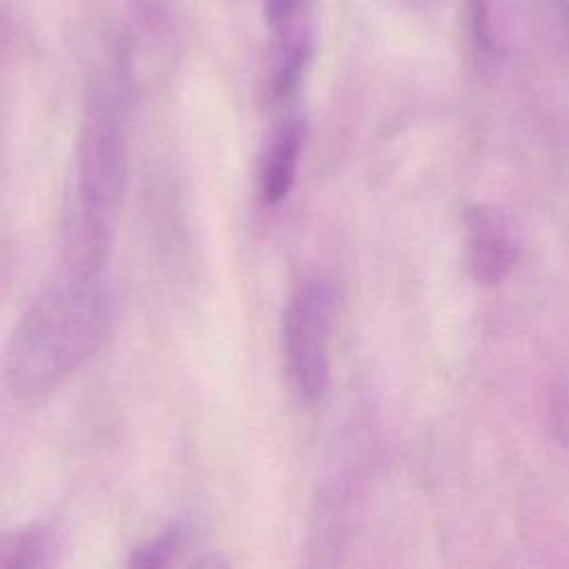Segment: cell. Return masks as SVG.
I'll return each mask as SVG.
<instances>
[{
	"label": "cell",
	"mask_w": 569,
	"mask_h": 569,
	"mask_svg": "<svg viewBox=\"0 0 569 569\" xmlns=\"http://www.w3.org/2000/svg\"><path fill=\"white\" fill-rule=\"evenodd\" d=\"M111 327L102 276L69 273L47 287L18 320L7 345V382L24 405L51 396L100 347Z\"/></svg>",
	"instance_id": "6da1fadb"
},
{
	"label": "cell",
	"mask_w": 569,
	"mask_h": 569,
	"mask_svg": "<svg viewBox=\"0 0 569 569\" xmlns=\"http://www.w3.org/2000/svg\"><path fill=\"white\" fill-rule=\"evenodd\" d=\"M336 291L325 278H307L282 313V351L291 387L305 402L322 398L329 382V336Z\"/></svg>",
	"instance_id": "3957f363"
},
{
	"label": "cell",
	"mask_w": 569,
	"mask_h": 569,
	"mask_svg": "<svg viewBox=\"0 0 569 569\" xmlns=\"http://www.w3.org/2000/svg\"><path fill=\"white\" fill-rule=\"evenodd\" d=\"M56 536L40 525L0 531V569H42L56 562Z\"/></svg>",
	"instance_id": "8992f818"
},
{
	"label": "cell",
	"mask_w": 569,
	"mask_h": 569,
	"mask_svg": "<svg viewBox=\"0 0 569 569\" xmlns=\"http://www.w3.org/2000/svg\"><path fill=\"white\" fill-rule=\"evenodd\" d=\"M129 180V127L122 89L102 84L87 102L78 133L76 200L67 224V271L102 276Z\"/></svg>",
	"instance_id": "7a4b0ae2"
},
{
	"label": "cell",
	"mask_w": 569,
	"mask_h": 569,
	"mask_svg": "<svg viewBox=\"0 0 569 569\" xmlns=\"http://www.w3.org/2000/svg\"><path fill=\"white\" fill-rule=\"evenodd\" d=\"M467 231L469 264L476 278L482 282L500 280L513 262V247L502 229V222L493 213L478 207L469 213Z\"/></svg>",
	"instance_id": "5b68a950"
},
{
	"label": "cell",
	"mask_w": 569,
	"mask_h": 569,
	"mask_svg": "<svg viewBox=\"0 0 569 569\" xmlns=\"http://www.w3.org/2000/svg\"><path fill=\"white\" fill-rule=\"evenodd\" d=\"M307 2L309 0H262L269 29L280 27V24L307 13Z\"/></svg>",
	"instance_id": "9c48e42d"
},
{
	"label": "cell",
	"mask_w": 569,
	"mask_h": 569,
	"mask_svg": "<svg viewBox=\"0 0 569 569\" xmlns=\"http://www.w3.org/2000/svg\"><path fill=\"white\" fill-rule=\"evenodd\" d=\"M307 138V120L296 107L280 109L258 158V196L262 204L278 207L291 191Z\"/></svg>",
	"instance_id": "277c9868"
},
{
	"label": "cell",
	"mask_w": 569,
	"mask_h": 569,
	"mask_svg": "<svg viewBox=\"0 0 569 569\" xmlns=\"http://www.w3.org/2000/svg\"><path fill=\"white\" fill-rule=\"evenodd\" d=\"M462 7H465V18H467V24H469L476 47L489 49L491 47V29H489L487 0H462Z\"/></svg>",
	"instance_id": "ba28073f"
},
{
	"label": "cell",
	"mask_w": 569,
	"mask_h": 569,
	"mask_svg": "<svg viewBox=\"0 0 569 569\" xmlns=\"http://www.w3.org/2000/svg\"><path fill=\"white\" fill-rule=\"evenodd\" d=\"M187 540H189V529L182 522H176V525L162 529L156 538H151L144 545H140L138 549H133L129 565L140 567V569L171 565Z\"/></svg>",
	"instance_id": "52a82bcc"
}]
</instances>
